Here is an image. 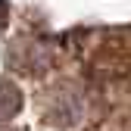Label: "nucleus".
I'll return each instance as SVG.
<instances>
[{
  "label": "nucleus",
  "instance_id": "f257e3e1",
  "mask_svg": "<svg viewBox=\"0 0 131 131\" xmlns=\"http://www.w3.org/2000/svg\"><path fill=\"white\" fill-rule=\"evenodd\" d=\"M9 62L19 72H38L44 66H50V50L38 38H22L9 47Z\"/></svg>",
  "mask_w": 131,
  "mask_h": 131
},
{
  "label": "nucleus",
  "instance_id": "f03ea898",
  "mask_svg": "<svg viewBox=\"0 0 131 131\" xmlns=\"http://www.w3.org/2000/svg\"><path fill=\"white\" fill-rule=\"evenodd\" d=\"M50 122H59V125H69L81 116V94L75 88H59L50 100Z\"/></svg>",
  "mask_w": 131,
  "mask_h": 131
},
{
  "label": "nucleus",
  "instance_id": "7ed1b4c3",
  "mask_svg": "<svg viewBox=\"0 0 131 131\" xmlns=\"http://www.w3.org/2000/svg\"><path fill=\"white\" fill-rule=\"evenodd\" d=\"M19 106H22V94H19V88H16L13 81L0 78V122L9 119V116H16V112H19Z\"/></svg>",
  "mask_w": 131,
  "mask_h": 131
},
{
  "label": "nucleus",
  "instance_id": "20e7f679",
  "mask_svg": "<svg viewBox=\"0 0 131 131\" xmlns=\"http://www.w3.org/2000/svg\"><path fill=\"white\" fill-rule=\"evenodd\" d=\"M3 25H6V3L0 0V31H3Z\"/></svg>",
  "mask_w": 131,
  "mask_h": 131
},
{
  "label": "nucleus",
  "instance_id": "39448f33",
  "mask_svg": "<svg viewBox=\"0 0 131 131\" xmlns=\"http://www.w3.org/2000/svg\"><path fill=\"white\" fill-rule=\"evenodd\" d=\"M0 131H13V128H3V125H0Z\"/></svg>",
  "mask_w": 131,
  "mask_h": 131
}]
</instances>
